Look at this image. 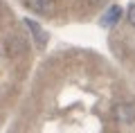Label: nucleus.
I'll return each instance as SVG.
<instances>
[{"label":"nucleus","mask_w":135,"mask_h":133,"mask_svg":"<svg viewBox=\"0 0 135 133\" xmlns=\"http://www.w3.org/2000/svg\"><path fill=\"white\" fill-rule=\"evenodd\" d=\"M115 115L122 124H133L135 122V102L128 99V102H122V104L115 106Z\"/></svg>","instance_id":"obj_1"},{"label":"nucleus","mask_w":135,"mask_h":133,"mask_svg":"<svg viewBox=\"0 0 135 133\" xmlns=\"http://www.w3.org/2000/svg\"><path fill=\"white\" fill-rule=\"evenodd\" d=\"M5 48H7V54H9V57H23V54L27 52V43H25L23 36L14 34V36H9L5 41Z\"/></svg>","instance_id":"obj_2"},{"label":"nucleus","mask_w":135,"mask_h":133,"mask_svg":"<svg viewBox=\"0 0 135 133\" xmlns=\"http://www.w3.org/2000/svg\"><path fill=\"white\" fill-rule=\"evenodd\" d=\"M25 5L36 14H50L54 7V0H25Z\"/></svg>","instance_id":"obj_3"},{"label":"nucleus","mask_w":135,"mask_h":133,"mask_svg":"<svg viewBox=\"0 0 135 133\" xmlns=\"http://www.w3.org/2000/svg\"><path fill=\"white\" fill-rule=\"evenodd\" d=\"M119 18H122V9H119L117 5H113L110 9H108L106 14H104V18H101V23L106 25V27H110V25H115V23H117Z\"/></svg>","instance_id":"obj_4"},{"label":"nucleus","mask_w":135,"mask_h":133,"mask_svg":"<svg viewBox=\"0 0 135 133\" xmlns=\"http://www.w3.org/2000/svg\"><path fill=\"white\" fill-rule=\"evenodd\" d=\"M27 27H29V32L34 34V38H36V43H38L41 48H43V45H45V38H47V34H45L43 29L38 27V25L34 23V20H27Z\"/></svg>","instance_id":"obj_5"},{"label":"nucleus","mask_w":135,"mask_h":133,"mask_svg":"<svg viewBox=\"0 0 135 133\" xmlns=\"http://www.w3.org/2000/svg\"><path fill=\"white\" fill-rule=\"evenodd\" d=\"M128 23L135 27V5H131V9H128Z\"/></svg>","instance_id":"obj_6"},{"label":"nucleus","mask_w":135,"mask_h":133,"mask_svg":"<svg viewBox=\"0 0 135 133\" xmlns=\"http://www.w3.org/2000/svg\"><path fill=\"white\" fill-rule=\"evenodd\" d=\"M90 5H99V0H90Z\"/></svg>","instance_id":"obj_7"}]
</instances>
